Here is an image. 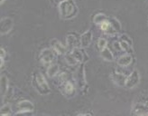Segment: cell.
<instances>
[{"label": "cell", "instance_id": "obj_1", "mask_svg": "<svg viewBox=\"0 0 148 116\" xmlns=\"http://www.w3.org/2000/svg\"><path fill=\"white\" fill-rule=\"evenodd\" d=\"M78 6L74 0H63L59 5V13L62 19H71L78 14Z\"/></svg>", "mask_w": 148, "mask_h": 116}, {"label": "cell", "instance_id": "obj_2", "mask_svg": "<svg viewBox=\"0 0 148 116\" xmlns=\"http://www.w3.org/2000/svg\"><path fill=\"white\" fill-rule=\"evenodd\" d=\"M34 85L36 91L40 94H42V95H47V94L51 93L49 84L46 81L45 77L39 72H36L34 75Z\"/></svg>", "mask_w": 148, "mask_h": 116}, {"label": "cell", "instance_id": "obj_3", "mask_svg": "<svg viewBox=\"0 0 148 116\" xmlns=\"http://www.w3.org/2000/svg\"><path fill=\"white\" fill-rule=\"evenodd\" d=\"M55 58V52L53 48H44L40 54V60L44 65H50L53 63Z\"/></svg>", "mask_w": 148, "mask_h": 116}, {"label": "cell", "instance_id": "obj_4", "mask_svg": "<svg viewBox=\"0 0 148 116\" xmlns=\"http://www.w3.org/2000/svg\"><path fill=\"white\" fill-rule=\"evenodd\" d=\"M140 83V75L137 70H134L131 74L127 76V82H125V87H127V89H133L136 86L138 85Z\"/></svg>", "mask_w": 148, "mask_h": 116}, {"label": "cell", "instance_id": "obj_5", "mask_svg": "<svg viewBox=\"0 0 148 116\" xmlns=\"http://www.w3.org/2000/svg\"><path fill=\"white\" fill-rule=\"evenodd\" d=\"M0 26H1V35H7L14 27V20L11 17H3L0 21Z\"/></svg>", "mask_w": 148, "mask_h": 116}, {"label": "cell", "instance_id": "obj_6", "mask_svg": "<svg viewBox=\"0 0 148 116\" xmlns=\"http://www.w3.org/2000/svg\"><path fill=\"white\" fill-rule=\"evenodd\" d=\"M93 35L90 30H87L84 32L79 37V45L82 48H86L88 46H90V45L92 42Z\"/></svg>", "mask_w": 148, "mask_h": 116}, {"label": "cell", "instance_id": "obj_7", "mask_svg": "<svg viewBox=\"0 0 148 116\" xmlns=\"http://www.w3.org/2000/svg\"><path fill=\"white\" fill-rule=\"evenodd\" d=\"M50 45L57 55H65L66 49L67 48H66V46H64L58 39H56V38L51 39L50 41Z\"/></svg>", "mask_w": 148, "mask_h": 116}, {"label": "cell", "instance_id": "obj_8", "mask_svg": "<svg viewBox=\"0 0 148 116\" xmlns=\"http://www.w3.org/2000/svg\"><path fill=\"white\" fill-rule=\"evenodd\" d=\"M112 79H113V82L115 84H116L118 86H125L127 76L122 74V72H114L112 74Z\"/></svg>", "mask_w": 148, "mask_h": 116}, {"label": "cell", "instance_id": "obj_9", "mask_svg": "<svg viewBox=\"0 0 148 116\" xmlns=\"http://www.w3.org/2000/svg\"><path fill=\"white\" fill-rule=\"evenodd\" d=\"M66 43H67V46L66 48H68L71 52L74 49L78 47V39L76 37V35H74L72 34H70L67 35V38H66Z\"/></svg>", "mask_w": 148, "mask_h": 116}, {"label": "cell", "instance_id": "obj_10", "mask_svg": "<svg viewBox=\"0 0 148 116\" xmlns=\"http://www.w3.org/2000/svg\"><path fill=\"white\" fill-rule=\"evenodd\" d=\"M0 93H1V98L3 99L5 97V95L6 94L7 91H8L9 88V84H8V78H7L5 75H2L1 76V81H0Z\"/></svg>", "mask_w": 148, "mask_h": 116}, {"label": "cell", "instance_id": "obj_11", "mask_svg": "<svg viewBox=\"0 0 148 116\" xmlns=\"http://www.w3.org/2000/svg\"><path fill=\"white\" fill-rule=\"evenodd\" d=\"M63 93L66 96H73V94L75 93V88L71 82L70 81H65L63 83Z\"/></svg>", "mask_w": 148, "mask_h": 116}, {"label": "cell", "instance_id": "obj_12", "mask_svg": "<svg viewBox=\"0 0 148 116\" xmlns=\"http://www.w3.org/2000/svg\"><path fill=\"white\" fill-rule=\"evenodd\" d=\"M132 61H133L132 56L129 54H125V55H122L119 58V59H118L117 64L121 67H127V66H129V65L131 64Z\"/></svg>", "mask_w": 148, "mask_h": 116}, {"label": "cell", "instance_id": "obj_13", "mask_svg": "<svg viewBox=\"0 0 148 116\" xmlns=\"http://www.w3.org/2000/svg\"><path fill=\"white\" fill-rule=\"evenodd\" d=\"M17 107L19 108V110H25V111H34V105L31 101L24 100L21 101L18 103Z\"/></svg>", "mask_w": 148, "mask_h": 116}, {"label": "cell", "instance_id": "obj_14", "mask_svg": "<svg viewBox=\"0 0 148 116\" xmlns=\"http://www.w3.org/2000/svg\"><path fill=\"white\" fill-rule=\"evenodd\" d=\"M148 106L143 104H136L134 108V114L136 115H147Z\"/></svg>", "mask_w": 148, "mask_h": 116}, {"label": "cell", "instance_id": "obj_15", "mask_svg": "<svg viewBox=\"0 0 148 116\" xmlns=\"http://www.w3.org/2000/svg\"><path fill=\"white\" fill-rule=\"evenodd\" d=\"M100 57L102 59H104L105 61H108V62H112L114 60V55H113V53L111 52V51L106 47L103 50L100 51Z\"/></svg>", "mask_w": 148, "mask_h": 116}, {"label": "cell", "instance_id": "obj_16", "mask_svg": "<svg viewBox=\"0 0 148 116\" xmlns=\"http://www.w3.org/2000/svg\"><path fill=\"white\" fill-rule=\"evenodd\" d=\"M59 71H60L59 65L57 64H51L49 65V67L47 69V75L51 78H53L59 74Z\"/></svg>", "mask_w": 148, "mask_h": 116}, {"label": "cell", "instance_id": "obj_17", "mask_svg": "<svg viewBox=\"0 0 148 116\" xmlns=\"http://www.w3.org/2000/svg\"><path fill=\"white\" fill-rule=\"evenodd\" d=\"M78 84L80 88H82V87L85 85L86 82H85V75H84V68L83 66H81L79 68V74H78Z\"/></svg>", "mask_w": 148, "mask_h": 116}, {"label": "cell", "instance_id": "obj_18", "mask_svg": "<svg viewBox=\"0 0 148 116\" xmlns=\"http://www.w3.org/2000/svg\"><path fill=\"white\" fill-rule=\"evenodd\" d=\"M107 20H108V17H107L106 14H101V13L95 14V17L93 18V22L96 25H100L101 23H103V22L107 21Z\"/></svg>", "mask_w": 148, "mask_h": 116}, {"label": "cell", "instance_id": "obj_19", "mask_svg": "<svg viewBox=\"0 0 148 116\" xmlns=\"http://www.w3.org/2000/svg\"><path fill=\"white\" fill-rule=\"evenodd\" d=\"M71 54L76 58V59L79 61V62H81L83 60V58H84V55H83V53L81 52V51L78 48V47H76V48H74L71 52Z\"/></svg>", "mask_w": 148, "mask_h": 116}, {"label": "cell", "instance_id": "obj_20", "mask_svg": "<svg viewBox=\"0 0 148 116\" xmlns=\"http://www.w3.org/2000/svg\"><path fill=\"white\" fill-rule=\"evenodd\" d=\"M65 60H66V62H67V64L69 65H71V66H75V65H77L79 63L71 54L66 55L65 56Z\"/></svg>", "mask_w": 148, "mask_h": 116}, {"label": "cell", "instance_id": "obj_21", "mask_svg": "<svg viewBox=\"0 0 148 116\" xmlns=\"http://www.w3.org/2000/svg\"><path fill=\"white\" fill-rule=\"evenodd\" d=\"M109 22L111 24V26H112L116 32L121 30V24L119 23V21H118L116 18H110Z\"/></svg>", "mask_w": 148, "mask_h": 116}, {"label": "cell", "instance_id": "obj_22", "mask_svg": "<svg viewBox=\"0 0 148 116\" xmlns=\"http://www.w3.org/2000/svg\"><path fill=\"white\" fill-rule=\"evenodd\" d=\"M11 115V106L9 104H5L1 107V116Z\"/></svg>", "mask_w": 148, "mask_h": 116}, {"label": "cell", "instance_id": "obj_23", "mask_svg": "<svg viewBox=\"0 0 148 116\" xmlns=\"http://www.w3.org/2000/svg\"><path fill=\"white\" fill-rule=\"evenodd\" d=\"M107 45H108V41H107V39L101 37V38H99V39L98 40L97 46H98V48H99L100 51L103 50L104 48H106V47H107Z\"/></svg>", "mask_w": 148, "mask_h": 116}, {"label": "cell", "instance_id": "obj_24", "mask_svg": "<svg viewBox=\"0 0 148 116\" xmlns=\"http://www.w3.org/2000/svg\"><path fill=\"white\" fill-rule=\"evenodd\" d=\"M110 26H111V24H110V22H109V20L108 19L107 21H104L103 23H101L100 25H99V26H100V28H101V30L102 31H104V32H107L108 29H109V27H110Z\"/></svg>", "mask_w": 148, "mask_h": 116}, {"label": "cell", "instance_id": "obj_25", "mask_svg": "<svg viewBox=\"0 0 148 116\" xmlns=\"http://www.w3.org/2000/svg\"><path fill=\"white\" fill-rule=\"evenodd\" d=\"M120 40H122V41H124V42H125V43H127L129 46H133V41H132V39L129 37L128 35H122L121 36H120Z\"/></svg>", "mask_w": 148, "mask_h": 116}, {"label": "cell", "instance_id": "obj_26", "mask_svg": "<svg viewBox=\"0 0 148 116\" xmlns=\"http://www.w3.org/2000/svg\"><path fill=\"white\" fill-rule=\"evenodd\" d=\"M1 52H0V59H5V56H6V53L5 51L4 50V48H1Z\"/></svg>", "mask_w": 148, "mask_h": 116}, {"label": "cell", "instance_id": "obj_27", "mask_svg": "<svg viewBox=\"0 0 148 116\" xmlns=\"http://www.w3.org/2000/svg\"><path fill=\"white\" fill-rule=\"evenodd\" d=\"M4 2H5V0H1V5H3V4H4Z\"/></svg>", "mask_w": 148, "mask_h": 116}, {"label": "cell", "instance_id": "obj_28", "mask_svg": "<svg viewBox=\"0 0 148 116\" xmlns=\"http://www.w3.org/2000/svg\"><path fill=\"white\" fill-rule=\"evenodd\" d=\"M147 115H148V113H147Z\"/></svg>", "mask_w": 148, "mask_h": 116}]
</instances>
